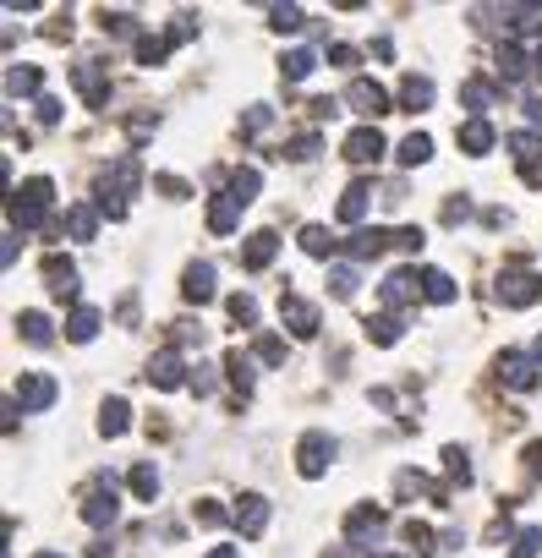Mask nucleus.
I'll return each mask as SVG.
<instances>
[{"label":"nucleus","mask_w":542,"mask_h":558,"mask_svg":"<svg viewBox=\"0 0 542 558\" xmlns=\"http://www.w3.org/2000/svg\"><path fill=\"white\" fill-rule=\"evenodd\" d=\"M230 318H236V323H258V301H252V296H230Z\"/></svg>","instance_id":"a18cd8bd"},{"label":"nucleus","mask_w":542,"mask_h":558,"mask_svg":"<svg viewBox=\"0 0 542 558\" xmlns=\"http://www.w3.org/2000/svg\"><path fill=\"white\" fill-rule=\"evenodd\" d=\"M50 192H55V186L44 181V176H33L28 186H17V192H11V225L39 230L44 214H50Z\"/></svg>","instance_id":"f03ea898"},{"label":"nucleus","mask_w":542,"mask_h":558,"mask_svg":"<svg viewBox=\"0 0 542 558\" xmlns=\"http://www.w3.org/2000/svg\"><path fill=\"white\" fill-rule=\"evenodd\" d=\"M225 372H230V383H236L241 394H247V389H252V378H258V372H252V356H247V351H230V356H225Z\"/></svg>","instance_id":"2f4dec72"},{"label":"nucleus","mask_w":542,"mask_h":558,"mask_svg":"<svg viewBox=\"0 0 542 558\" xmlns=\"http://www.w3.org/2000/svg\"><path fill=\"white\" fill-rule=\"evenodd\" d=\"M499 77H504V83H521V77H526V50H521V44H504V50H499Z\"/></svg>","instance_id":"c756f323"},{"label":"nucleus","mask_w":542,"mask_h":558,"mask_svg":"<svg viewBox=\"0 0 542 558\" xmlns=\"http://www.w3.org/2000/svg\"><path fill=\"white\" fill-rule=\"evenodd\" d=\"M422 296H428L433 307H449V301H455V279H449L444 269H428L422 274Z\"/></svg>","instance_id":"412c9836"},{"label":"nucleus","mask_w":542,"mask_h":558,"mask_svg":"<svg viewBox=\"0 0 542 558\" xmlns=\"http://www.w3.org/2000/svg\"><path fill=\"white\" fill-rule=\"evenodd\" d=\"M389 241H395V236H384V230H356V236L345 241V252H351V258H378Z\"/></svg>","instance_id":"aec40b11"},{"label":"nucleus","mask_w":542,"mask_h":558,"mask_svg":"<svg viewBox=\"0 0 542 558\" xmlns=\"http://www.w3.org/2000/svg\"><path fill=\"white\" fill-rule=\"evenodd\" d=\"M132 28H137V17H132V11H105V33H121V39H126Z\"/></svg>","instance_id":"49530a36"},{"label":"nucleus","mask_w":542,"mask_h":558,"mask_svg":"<svg viewBox=\"0 0 542 558\" xmlns=\"http://www.w3.org/2000/svg\"><path fill=\"white\" fill-rule=\"evenodd\" d=\"M274 247H280V241H274V230H258V236H247L241 263H247V269H269V263H274Z\"/></svg>","instance_id":"dca6fc26"},{"label":"nucleus","mask_w":542,"mask_h":558,"mask_svg":"<svg viewBox=\"0 0 542 558\" xmlns=\"http://www.w3.org/2000/svg\"><path fill=\"white\" fill-rule=\"evenodd\" d=\"M345 104H351L356 115H367V126L378 121V115H389V93L373 83V77H356L351 88H345Z\"/></svg>","instance_id":"39448f33"},{"label":"nucleus","mask_w":542,"mask_h":558,"mask_svg":"<svg viewBox=\"0 0 542 558\" xmlns=\"http://www.w3.org/2000/svg\"><path fill=\"white\" fill-rule=\"evenodd\" d=\"M236 219H241V203L230 192L209 203V230H214V236H230V230H236Z\"/></svg>","instance_id":"2eb2a0df"},{"label":"nucleus","mask_w":542,"mask_h":558,"mask_svg":"<svg viewBox=\"0 0 542 558\" xmlns=\"http://www.w3.org/2000/svg\"><path fill=\"white\" fill-rule=\"evenodd\" d=\"M537 553H542V531L526 526L521 537H515V558H537Z\"/></svg>","instance_id":"c03bdc74"},{"label":"nucleus","mask_w":542,"mask_h":558,"mask_svg":"<svg viewBox=\"0 0 542 558\" xmlns=\"http://www.w3.org/2000/svg\"><path fill=\"white\" fill-rule=\"evenodd\" d=\"M345 537L351 542H378L384 537V515H378V509H356L351 526H345Z\"/></svg>","instance_id":"f3484780"},{"label":"nucleus","mask_w":542,"mask_h":558,"mask_svg":"<svg viewBox=\"0 0 542 558\" xmlns=\"http://www.w3.org/2000/svg\"><path fill=\"white\" fill-rule=\"evenodd\" d=\"M209 558H236V548H214Z\"/></svg>","instance_id":"052dcab7"},{"label":"nucleus","mask_w":542,"mask_h":558,"mask_svg":"<svg viewBox=\"0 0 542 558\" xmlns=\"http://www.w3.org/2000/svg\"><path fill=\"white\" fill-rule=\"evenodd\" d=\"M400 104H406V110H428V104H433V83L411 72L406 83H400Z\"/></svg>","instance_id":"4be33fe9"},{"label":"nucleus","mask_w":542,"mask_h":558,"mask_svg":"<svg viewBox=\"0 0 542 558\" xmlns=\"http://www.w3.org/2000/svg\"><path fill=\"white\" fill-rule=\"evenodd\" d=\"M115 515H121V493H115V476L105 471L99 487L88 493V504H83V520L88 526H115Z\"/></svg>","instance_id":"7ed1b4c3"},{"label":"nucleus","mask_w":542,"mask_h":558,"mask_svg":"<svg viewBox=\"0 0 542 558\" xmlns=\"http://www.w3.org/2000/svg\"><path fill=\"white\" fill-rule=\"evenodd\" d=\"M537 72H542V55H537Z\"/></svg>","instance_id":"0e129e2a"},{"label":"nucleus","mask_w":542,"mask_h":558,"mask_svg":"<svg viewBox=\"0 0 542 558\" xmlns=\"http://www.w3.org/2000/svg\"><path fill=\"white\" fill-rule=\"evenodd\" d=\"M460 99H466V104H471V110H477V121H482V110H488V104H493V88H488V83H482V77H471V83H466V88H460Z\"/></svg>","instance_id":"58836bf2"},{"label":"nucleus","mask_w":542,"mask_h":558,"mask_svg":"<svg viewBox=\"0 0 542 558\" xmlns=\"http://www.w3.org/2000/svg\"><path fill=\"white\" fill-rule=\"evenodd\" d=\"M334 465V438L329 433H307L302 444H296V471L302 476H324Z\"/></svg>","instance_id":"20e7f679"},{"label":"nucleus","mask_w":542,"mask_h":558,"mask_svg":"<svg viewBox=\"0 0 542 558\" xmlns=\"http://www.w3.org/2000/svg\"><path fill=\"white\" fill-rule=\"evenodd\" d=\"M44 279H50L55 296H66V301L77 296V269H72L66 258H50V263H44Z\"/></svg>","instance_id":"a211bd4d"},{"label":"nucleus","mask_w":542,"mask_h":558,"mask_svg":"<svg viewBox=\"0 0 542 558\" xmlns=\"http://www.w3.org/2000/svg\"><path fill=\"white\" fill-rule=\"evenodd\" d=\"M499 378L510 383V389H532V383H537V362H526V356H504Z\"/></svg>","instance_id":"6ab92c4d"},{"label":"nucleus","mask_w":542,"mask_h":558,"mask_svg":"<svg viewBox=\"0 0 542 558\" xmlns=\"http://www.w3.org/2000/svg\"><path fill=\"white\" fill-rule=\"evenodd\" d=\"M504 22L515 33H532V28H542V6H504Z\"/></svg>","instance_id":"72a5a7b5"},{"label":"nucleus","mask_w":542,"mask_h":558,"mask_svg":"<svg viewBox=\"0 0 542 558\" xmlns=\"http://www.w3.org/2000/svg\"><path fill=\"white\" fill-rule=\"evenodd\" d=\"M510 154L521 159L526 170H532V159H537V137H532V132H515V137H510Z\"/></svg>","instance_id":"37998d69"},{"label":"nucleus","mask_w":542,"mask_h":558,"mask_svg":"<svg viewBox=\"0 0 542 558\" xmlns=\"http://www.w3.org/2000/svg\"><path fill=\"white\" fill-rule=\"evenodd\" d=\"M126 416H132V411H126V400H105V411H99V433H105V438H121L126 427H132Z\"/></svg>","instance_id":"cd10ccee"},{"label":"nucleus","mask_w":542,"mask_h":558,"mask_svg":"<svg viewBox=\"0 0 542 558\" xmlns=\"http://www.w3.org/2000/svg\"><path fill=\"white\" fill-rule=\"evenodd\" d=\"M132 493L143 498V504H154V493H159V471H154V465H137V471H132Z\"/></svg>","instance_id":"e433bc0d"},{"label":"nucleus","mask_w":542,"mask_h":558,"mask_svg":"<svg viewBox=\"0 0 542 558\" xmlns=\"http://www.w3.org/2000/svg\"><path fill=\"white\" fill-rule=\"evenodd\" d=\"M181 296H187V301H209L214 296V263H192L187 279H181Z\"/></svg>","instance_id":"4468645a"},{"label":"nucleus","mask_w":542,"mask_h":558,"mask_svg":"<svg viewBox=\"0 0 542 558\" xmlns=\"http://www.w3.org/2000/svg\"><path fill=\"white\" fill-rule=\"evenodd\" d=\"M428 159H433V137L428 132H411L406 143H400V165H406V170L411 165H428Z\"/></svg>","instance_id":"393cba45"},{"label":"nucleus","mask_w":542,"mask_h":558,"mask_svg":"<svg viewBox=\"0 0 542 558\" xmlns=\"http://www.w3.org/2000/svg\"><path fill=\"white\" fill-rule=\"evenodd\" d=\"M198 520H203V526H225V509H219V504H203Z\"/></svg>","instance_id":"4d7b16f0"},{"label":"nucleus","mask_w":542,"mask_h":558,"mask_svg":"<svg viewBox=\"0 0 542 558\" xmlns=\"http://www.w3.org/2000/svg\"><path fill=\"white\" fill-rule=\"evenodd\" d=\"M313 66H318L313 50H291V55L280 61V72H285V83H307V77H313Z\"/></svg>","instance_id":"5701e85b"},{"label":"nucleus","mask_w":542,"mask_h":558,"mask_svg":"<svg viewBox=\"0 0 542 558\" xmlns=\"http://www.w3.org/2000/svg\"><path fill=\"white\" fill-rule=\"evenodd\" d=\"M526 115H532V126H542V99H532V104H526Z\"/></svg>","instance_id":"bf43d9fd"},{"label":"nucleus","mask_w":542,"mask_h":558,"mask_svg":"<svg viewBox=\"0 0 542 558\" xmlns=\"http://www.w3.org/2000/svg\"><path fill=\"white\" fill-rule=\"evenodd\" d=\"M532 356H537V367H542V340H537V351H532Z\"/></svg>","instance_id":"680f3d73"},{"label":"nucleus","mask_w":542,"mask_h":558,"mask_svg":"<svg viewBox=\"0 0 542 558\" xmlns=\"http://www.w3.org/2000/svg\"><path fill=\"white\" fill-rule=\"evenodd\" d=\"M537 296H542V279L537 274H504L499 279V301H504V307H532Z\"/></svg>","instance_id":"6e6552de"},{"label":"nucleus","mask_w":542,"mask_h":558,"mask_svg":"<svg viewBox=\"0 0 542 558\" xmlns=\"http://www.w3.org/2000/svg\"><path fill=\"white\" fill-rule=\"evenodd\" d=\"M192 389H198V394H214V367H192Z\"/></svg>","instance_id":"6e6d98bb"},{"label":"nucleus","mask_w":542,"mask_h":558,"mask_svg":"<svg viewBox=\"0 0 542 558\" xmlns=\"http://www.w3.org/2000/svg\"><path fill=\"white\" fill-rule=\"evenodd\" d=\"M329 285H334V296H356V285H362V279H356V269L351 263H340V269H329Z\"/></svg>","instance_id":"79ce46f5"},{"label":"nucleus","mask_w":542,"mask_h":558,"mask_svg":"<svg viewBox=\"0 0 542 558\" xmlns=\"http://www.w3.org/2000/svg\"><path fill=\"white\" fill-rule=\"evenodd\" d=\"M258 181H263V176H258L252 165H247V170H236V181H230V197H236V203L247 208V203H252V192H258Z\"/></svg>","instance_id":"4c0bfd02"},{"label":"nucleus","mask_w":542,"mask_h":558,"mask_svg":"<svg viewBox=\"0 0 542 558\" xmlns=\"http://www.w3.org/2000/svg\"><path fill=\"white\" fill-rule=\"evenodd\" d=\"M17 329H22V340H28V345H39V351L50 345V318H44V312H22V318H17Z\"/></svg>","instance_id":"c85d7f7f"},{"label":"nucleus","mask_w":542,"mask_h":558,"mask_svg":"<svg viewBox=\"0 0 542 558\" xmlns=\"http://www.w3.org/2000/svg\"><path fill=\"white\" fill-rule=\"evenodd\" d=\"M406 537H411V553H422V558L433 553V531L428 526H406Z\"/></svg>","instance_id":"de8ad7c7"},{"label":"nucleus","mask_w":542,"mask_h":558,"mask_svg":"<svg viewBox=\"0 0 542 558\" xmlns=\"http://www.w3.org/2000/svg\"><path fill=\"white\" fill-rule=\"evenodd\" d=\"M148 383H154V389H176L181 383V351H159L154 362H148Z\"/></svg>","instance_id":"f8f14e48"},{"label":"nucleus","mask_w":542,"mask_h":558,"mask_svg":"<svg viewBox=\"0 0 542 558\" xmlns=\"http://www.w3.org/2000/svg\"><path fill=\"white\" fill-rule=\"evenodd\" d=\"M411 290H417V274H411V269L389 274V279H384V307H400V301H406Z\"/></svg>","instance_id":"7c9ffc66"},{"label":"nucleus","mask_w":542,"mask_h":558,"mask_svg":"<svg viewBox=\"0 0 542 558\" xmlns=\"http://www.w3.org/2000/svg\"><path fill=\"white\" fill-rule=\"evenodd\" d=\"M526 465H532V471L542 476V438H537V444H532V449H526Z\"/></svg>","instance_id":"13d9d810"},{"label":"nucleus","mask_w":542,"mask_h":558,"mask_svg":"<svg viewBox=\"0 0 542 558\" xmlns=\"http://www.w3.org/2000/svg\"><path fill=\"white\" fill-rule=\"evenodd\" d=\"M449 460V476H460V482H471V465H466V449H444Z\"/></svg>","instance_id":"09e8293b"},{"label":"nucleus","mask_w":542,"mask_h":558,"mask_svg":"<svg viewBox=\"0 0 542 558\" xmlns=\"http://www.w3.org/2000/svg\"><path fill=\"white\" fill-rule=\"evenodd\" d=\"M94 334H99V312H94V307H77V312H72V323H66V340L88 345Z\"/></svg>","instance_id":"bb28decb"},{"label":"nucleus","mask_w":542,"mask_h":558,"mask_svg":"<svg viewBox=\"0 0 542 558\" xmlns=\"http://www.w3.org/2000/svg\"><path fill=\"white\" fill-rule=\"evenodd\" d=\"M345 159H351V165H378V159H384V132H378V126H356V132L345 137Z\"/></svg>","instance_id":"0eeeda50"},{"label":"nucleus","mask_w":542,"mask_h":558,"mask_svg":"<svg viewBox=\"0 0 542 558\" xmlns=\"http://www.w3.org/2000/svg\"><path fill=\"white\" fill-rule=\"evenodd\" d=\"M280 318L291 323L302 340H307V334H318V307H313V301H302V296H280Z\"/></svg>","instance_id":"9d476101"},{"label":"nucleus","mask_w":542,"mask_h":558,"mask_svg":"<svg viewBox=\"0 0 542 558\" xmlns=\"http://www.w3.org/2000/svg\"><path fill=\"white\" fill-rule=\"evenodd\" d=\"M39 66H11L6 72V93H39Z\"/></svg>","instance_id":"473e14b6"},{"label":"nucleus","mask_w":542,"mask_h":558,"mask_svg":"<svg viewBox=\"0 0 542 558\" xmlns=\"http://www.w3.org/2000/svg\"><path fill=\"white\" fill-rule=\"evenodd\" d=\"M367 203H373V181H351V186H345V197H340V219H345V225H356V219L367 214Z\"/></svg>","instance_id":"ddd939ff"},{"label":"nucleus","mask_w":542,"mask_h":558,"mask_svg":"<svg viewBox=\"0 0 542 558\" xmlns=\"http://www.w3.org/2000/svg\"><path fill=\"white\" fill-rule=\"evenodd\" d=\"M39 121H44V126L61 121V99H50V93H44V99H39Z\"/></svg>","instance_id":"864d4df0"},{"label":"nucleus","mask_w":542,"mask_h":558,"mask_svg":"<svg viewBox=\"0 0 542 558\" xmlns=\"http://www.w3.org/2000/svg\"><path fill=\"white\" fill-rule=\"evenodd\" d=\"M263 126H269V104H252L247 121H241V132H263Z\"/></svg>","instance_id":"3c124183"},{"label":"nucleus","mask_w":542,"mask_h":558,"mask_svg":"<svg viewBox=\"0 0 542 558\" xmlns=\"http://www.w3.org/2000/svg\"><path fill=\"white\" fill-rule=\"evenodd\" d=\"M66 230H72L77 241H94V230H99V214L88 203H77V208H66Z\"/></svg>","instance_id":"a878e982"},{"label":"nucleus","mask_w":542,"mask_h":558,"mask_svg":"<svg viewBox=\"0 0 542 558\" xmlns=\"http://www.w3.org/2000/svg\"><path fill=\"white\" fill-rule=\"evenodd\" d=\"M395 247L400 252H422V230H395Z\"/></svg>","instance_id":"5fc2aeb1"},{"label":"nucleus","mask_w":542,"mask_h":558,"mask_svg":"<svg viewBox=\"0 0 542 558\" xmlns=\"http://www.w3.org/2000/svg\"><path fill=\"white\" fill-rule=\"evenodd\" d=\"M258 362H285V340H258Z\"/></svg>","instance_id":"8fccbe9b"},{"label":"nucleus","mask_w":542,"mask_h":558,"mask_svg":"<svg viewBox=\"0 0 542 558\" xmlns=\"http://www.w3.org/2000/svg\"><path fill=\"white\" fill-rule=\"evenodd\" d=\"M137 181H143V165H137L132 154H121L105 176H99V208H105L110 219H121L126 214V197L137 192Z\"/></svg>","instance_id":"f257e3e1"},{"label":"nucleus","mask_w":542,"mask_h":558,"mask_svg":"<svg viewBox=\"0 0 542 558\" xmlns=\"http://www.w3.org/2000/svg\"><path fill=\"white\" fill-rule=\"evenodd\" d=\"M460 148H466V154H488V148H493V126L488 121H466V126H460Z\"/></svg>","instance_id":"b1692460"},{"label":"nucleus","mask_w":542,"mask_h":558,"mask_svg":"<svg viewBox=\"0 0 542 558\" xmlns=\"http://www.w3.org/2000/svg\"><path fill=\"white\" fill-rule=\"evenodd\" d=\"M77 88H83L88 104H110V83H105V66H99V61L77 66Z\"/></svg>","instance_id":"9b49d317"},{"label":"nucleus","mask_w":542,"mask_h":558,"mask_svg":"<svg viewBox=\"0 0 542 558\" xmlns=\"http://www.w3.org/2000/svg\"><path fill=\"white\" fill-rule=\"evenodd\" d=\"M263 526H269V498L247 493L236 504V531H241V537H263Z\"/></svg>","instance_id":"1a4fd4ad"},{"label":"nucleus","mask_w":542,"mask_h":558,"mask_svg":"<svg viewBox=\"0 0 542 558\" xmlns=\"http://www.w3.org/2000/svg\"><path fill=\"white\" fill-rule=\"evenodd\" d=\"M367 340H373V345H395L400 340V318H373V323H367Z\"/></svg>","instance_id":"a19ab883"},{"label":"nucleus","mask_w":542,"mask_h":558,"mask_svg":"<svg viewBox=\"0 0 542 558\" xmlns=\"http://www.w3.org/2000/svg\"><path fill=\"white\" fill-rule=\"evenodd\" d=\"M302 252H307V258H329V252H334L329 230H324V225H307V230H302Z\"/></svg>","instance_id":"c9c22d12"},{"label":"nucleus","mask_w":542,"mask_h":558,"mask_svg":"<svg viewBox=\"0 0 542 558\" xmlns=\"http://www.w3.org/2000/svg\"><path fill=\"white\" fill-rule=\"evenodd\" d=\"M55 394H61V389H55L50 372H22V383H17V405H22V411H50Z\"/></svg>","instance_id":"423d86ee"},{"label":"nucleus","mask_w":542,"mask_h":558,"mask_svg":"<svg viewBox=\"0 0 542 558\" xmlns=\"http://www.w3.org/2000/svg\"><path fill=\"white\" fill-rule=\"evenodd\" d=\"M165 50H170V39H148V33H143V39H137V66H159V61H165Z\"/></svg>","instance_id":"ea45409f"},{"label":"nucleus","mask_w":542,"mask_h":558,"mask_svg":"<svg viewBox=\"0 0 542 558\" xmlns=\"http://www.w3.org/2000/svg\"><path fill=\"white\" fill-rule=\"evenodd\" d=\"M269 22H274V33H302V28H307L302 6H274V11H269Z\"/></svg>","instance_id":"f704fd0d"},{"label":"nucleus","mask_w":542,"mask_h":558,"mask_svg":"<svg viewBox=\"0 0 542 558\" xmlns=\"http://www.w3.org/2000/svg\"><path fill=\"white\" fill-rule=\"evenodd\" d=\"M39 558H66V553H39Z\"/></svg>","instance_id":"e2e57ef3"},{"label":"nucleus","mask_w":542,"mask_h":558,"mask_svg":"<svg viewBox=\"0 0 542 558\" xmlns=\"http://www.w3.org/2000/svg\"><path fill=\"white\" fill-rule=\"evenodd\" d=\"M291 159H302V165H307V159H318V137H296V143H291Z\"/></svg>","instance_id":"603ef678"}]
</instances>
